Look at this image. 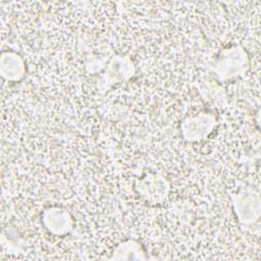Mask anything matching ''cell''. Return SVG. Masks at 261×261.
Listing matches in <instances>:
<instances>
[{"label":"cell","mask_w":261,"mask_h":261,"mask_svg":"<svg viewBox=\"0 0 261 261\" xmlns=\"http://www.w3.org/2000/svg\"><path fill=\"white\" fill-rule=\"evenodd\" d=\"M113 259H144L140 244L134 240H127L119 244L113 252Z\"/></svg>","instance_id":"obj_8"},{"label":"cell","mask_w":261,"mask_h":261,"mask_svg":"<svg viewBox=\"0 0 261 261\" xmlns=\"http://www.w3.org/2000/svg\"><path fill=\"white\" fill-rule=\"evenodd\" d=\"M134 73L135 66L132 59L128 56L117 55L107 64L100 84L103 89H108L114 84L127 81L134 75Z\"/></svg>","instance_id":"obj_4"},{"label":"cell","mask_w":261,"mask_h":261,"mask_svg":"<svg viewBox=\"0 0 261 261\" xmlns=\"http://www.w3.org/2000/svg\"><path fill=\"white\" fill-rule=\"evenodd\" d=\"M216 118L208 111H199L186 116L180 122L182 138L188 142H200L214 129Z\"/></svg>","instance_id":"obj_2"},{"label":"cell","mask_w":261,"mask_h":261,"mask_svg":"<svg viewBox=\"0 0 261 261\" xmlns=\"http://www.w3.org/2000/svg\"><path fill=\"white\" fill-rule=\"evenodd\" d=\"M232 206L238 220L243 224H251L258 220L261 211L260 195L257 191L247 188L232 196Z\"/></svg>","instance_id":"obj_3"},{"label":"cell","mask_w":261,"mask_h":261,"mask_svg":"<svg viewBox=\"0 0 261 261\" xmlns=\"http://www.w3.org/2000/svg\"><path fill=\"white\" fill-rule=\"evenodd\" d=\"M137 191L151 203L161 202L169 192L168 181L159 173H148L137 180Z\"/></svg>","instance_id":"obj_5"},{"label":"cell","mask_w":261,"mask_h":261,"mask_svg":"<svg viewBox=\"0 0 261 261\" xmlns=\"http://www.w3.org/2000/svg\"><path fill=\"white\" fill-rule=\"evenodd\" d=\"M249 67L247 51L239 46L231 45L224 48L212 64V70L221 82H226L243 75Z\"/></svg>","instance_id":"obj_1"},{"label":"cell","mask_w":261,"mask_h":261,"mask_svg":"<svg viewBox=\"0 0 261 261\" xmlns=\"http://www.w3.org/2000/svg\"><path fill=\"white\" fill-rule=\"evenodd\" d=\"M0 72L6 81L17 82L22 79L25 72V64L22 57L13 51L2 52Z\"/></svg>","instance_id":"obj_7"},{"label":"cell","mask_w":261,"mask_h":261,"mask_svg":"<svg viewBox=\"0 0 261 261\" xmlns=\"http://www.w3.org/2000/svg\"><path fill=\"white\" fill-rule=\"evenodd\" d=\"M42 222L50 233L57 237L67 234L73 226L70 213L61 206L47 207L42 213Z\"/></svg>","instance_id":"obj_6"}]
</instances>
